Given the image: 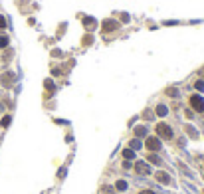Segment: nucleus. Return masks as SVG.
<instances>
[{
  "instance_id": "nucleus-1",
  "label": "nucleus",
  "mask_w": 204,
  "mask_h": 194,
  "mask_svg": "<svg viewBox=\"0 0 204 194\" xmlns=\"http://www.w3.org/2000/svg\"><path fill=\"white\" fill-rule=\"evenodd\" d=\"M157 135L161 139H172V129L166 123H158L157 125Z\"/></svg>"
},
{
  "instance_id": "nucleus-2",
  "label": "nucleus",
  "mask_w": 204,
  "mask_h": 194,
  "mask_svg": "<svg viewBox=\"0 0 204 194\" xmlns=\"http://www.w3.org/2000/svg\"><path fill=\"white\" fill-rule=\"evenodd\" d=\"M190 107L194 109V111H198V113H202L204 111V99L200 95H192L190 97Z\"/></svg>"
},
{
  "instance_id": "nucleus-3",
  "label": "nucleus",
  "mask_w": 204,
  "mask_h": 194,
  "mask_svg": "<svg viewBox=\"0 0 204 194\" xmlns=\"http://www.w3.org/2000/svg\"><path fill=\"white\" fill-rule=\"evenodd\" d=\"M145 145H147V149H149V151H158V149H161V141L155 139V137H149Z\"/></svg>"
},
{
  "instance_id": "nucleus-4",
  "label": "nucleus",
  "mask_w": 204,
  "mask_h": 194,
  "mask_svg": "<svg viewBox=\"0 0 204 194\" xmlns=\"http://www.w3.org/2000/svg\"><path fill=\"white\" fill-rule=\"evenodd\" d=\"M135 170H137L139 174H143V176H147V174L151 172V168H149V164H147V162H141V161H139L137 164H135Z\"/></svg>"
},
{
  "instance_id": "nucleus-5",
  "label": "nucleus",
  "mask_w": 204,
  "mask_h": 194,
  "mask_svg": "<svg viewBox=\"0 0 204 194\" xmlns=\"http://www.w3.org/2000/svg\"><path fill=\"white\" fill-rule=\"evenodd\" d=\"M117 28V22L115 20H105L103 22V32H113Z\"/></svg>"
},
{
  "instance_id": "nucleus-6",
  "label": "nucleus",
  "mask_w": 204,
  "mask_h": 194,
  "mask_svg": "<svg viewBox=\"0 0 204 194\" xmlns=\"http://www.w3.org/2000/svg\"><path fill=\"white\" fill-rule=\"evenodd\" d=\"M155 178H157L158 182H163V184H169V182H171V176H169L166 172H157V174H155Z\"/></svg>"
},
{
  "instance_id": "nucleus-7",
  "label": "nucleus",
  "mask_w": 204,
  "mask_h": 194,
  "mask_svg": "<svg viewBox=\"0 0 204 194\" xmlns=\"http://www.w3.org/2000/svg\"><path fill=\"white\" fill-rule=\"evenodd\" d=\"M12 81H14V75L12 74H4V75H2V83H4V85H10Z\"/></svg>"
},
{
  "instance_id": "nucleus-8",
  "label": "nucleus",
  "mask_w": 204,
  "mask_h": 194,
  "mask_svg": "<svg viewBox=\"0 0 204 194\" xmlns=\"http://www.w3.org/2000/svg\"><path fill=\"white\" fill-rule=\"evenodd\" d=\"M83 24H85L87 30H93V28H95V20H93V18H85V20H83Z\"/></svg>"
},
{
  "instance_id": "nucleus-9",
  "label": "nucleus",
  "mask_w": 204,
  "mask_h": 194,
  "mask_svg": "<svg viewBox=\"0 0 204 194\" xmlns=\"http://www.w3.org/2000/svg\"><path fill=\"white\" fill-rule=\"evenodd\" d=\"M123 156H125L127 161H131L133 156H135V153H133V149H125V151H123Z\"/></svg>"
},
{
  "instance_id": "nucleus-10",
  "label": "nucleus",
  "mask_w": 204,
  "mask_h": 194,
  "mask_svg": "<svg viewBox=\"0 0 204 194\" xmlns=\"http://www.w3.org/2000/svg\"><path fill=\"white\" fill-rule=\"evenodd\" d=\"M135 135H137V137H145V135H147V129H145V127H135Z\"/></svg>"
},
{
  "instance_id": "nucleus-11",
  "label": "nucleus",
  "mask_w": 204,
  "mask_h": 194,
  "mask_svg": "<svg viewBox=\"0 0 204 194\" xmlns=\"http://www.w3.org/2000/svg\"><path fill=\"white\" fill-rule=\"evenodd\" d=\"M157 115H158V117H165V115H166V107H165V105H158V107H157Z\"/></svg>"
},
{
  "instance_id": "nucleus-12",
  "label": "nucleus",
  "mask_w": 204,
  "mask_h": 194,
  "mask_svg": "<svg viewBox=\"0 0 204 194\" xmlns=\"http://www.w3.org/2000/svg\"><path fill=\"white\" fill-rule=\"evenodd\" d=\"M129 147H131V149H141V141H139V139H133Z\"/></svg>"
},
{
  "instance_id": "nucleus-13",
  "label": "nucleus",
  "mask_w": 204,
  "mask_h": 194,
  "mask_svg": "<svg viewBox=\"0 0 204 194\" xmlns=\"http://www.w3.org/2000/svg\"><path fill=\"white\" fill-rule=\"evenodd\" d=\"M117 190H127V182L125 180H117Z\"/></svg>"
},
{
  "instance_id": "nucleus-14",
  "label": "nucleus",
  "mask_w": 204,
  "mask_h": 194,
  "mask_svg": "<svg viewBox=\"0 0 204 194\" xmlns=\"http://www.w3.org/2000/svg\"><path fill=\"white\" fill-rule=\"evenodd\" d=\"M149 162H155V164H158V162H161V159H158L157 154H149Z\"/></svg>"
},
{
  "instance_id": "nucleus-15",
  "label": "nucleus",
  "mask_w": 204,
  "mask_h": 194,
  "mask_svg": "<svg viewBox=\"0 0 204 194\" xmlns=\"http://www.w3.org/2000/svg\"><path fill=\"white\" fill-rule=\"evenodd\" d=\"M8 46V38L6 36H0V48H6Z\"/></svg>"
},
{
  "instance_id": "nucleus-16",
  "label": "nucleus",
  "mask_w": 204,
  "mask_h": 194,
  "mask_svg": "<svg viewBox=\"0 0 204 194\" xmlns=\"http://www.w3.org/2000/svg\"><path fill=\"white\" fill-rule=\"evenodd\" d=\"M166 93H169V95H172V97H177V95H178V91L174 89V87H169V89H166Z\"/></svg>"
},
{
  "instance_id": "nucleus-17",
  "label": "nucleus",
  "mask_w": 204,
  "mask_h": 194,
  "mask_svg": "<svg viewBox=\"0 0 204 194\" xmlns=\"http://www.w3.org/2000/svg\"><path fill=\"white\" fill-rule=\"evenodd\" d=\"M10 121H12V119H10V117L6 115V117L2 119V123H0V125H2V127H8V125H10Z\"/></svg>"
},
{
  "instance_id": "nucleus-18",
  "label": "nucleus",
  "mask_w": 204,
  "mask_h": 194,
  "mask_svg": "<svg viewBox=\"0 0 204 194\" xmlns=\"http://www.w3.org/2000/svg\"><path fill=\"white\" fill-rule=\"evenodd\" d=\"M194 87H196L198 91H204V81H196V83H194Z\"/></svg>"
},
{
  "instance_id": "nucleus-19",
  "label": "nucleus",
  "mask_w": 204,
  "mask_h": 194,
  "mask_svg": "<svg viewBox=\"0 0 204 194\" xmlns=\"http://www.w3.org/2000/svg\"><path fill=\"white\" fill-rule=\"evenodd\" d=\"M44 85H46V87H48V89H50V91H54V83H52V81H50V79H48V81H46V83H44Z\"/></svg>"
},
{
  "instance_id": "nucleus-20",
  "label": "nucleus",
  "mask_w": 204,
  "mask_h": 194,
  "mask_svg": "<svg viewBox=\"0 0 204 194\" xmlns=\"http://www.w3.org/2000/svg\"><path fill=\"white\" fill-rule=\"evenodd\" d=\"M0 28H6V20H4V16H0Z\"/></svg>"
},
{
  "instance_id": "nucleus-21",
  "label": "nucleus",
  "mask_w": 204,
  "mask_h": 194,
  "mask_svg": "<svg viewBox=\"0 0 204 194\" xmlns=\"http://www.w3.org/2000/svg\"><path fill=\"white\" fill-rule=\"evenodd\" d=\"M139 194H155V192H153V190H141Z\"/></svg>"
}]
</instances>
